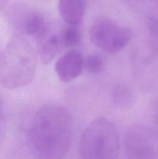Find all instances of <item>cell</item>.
Instances as JSON below:
<instances>
[{
    "label": "cell",
    "mask_w": 158,
    "mask_h": 159,
    "mask_svg": "<svg viewBox=\"0 0 158 159\" xmlns=\"http://www.w3.org/2000/svg\"><path fill=\"white\" fill-rule=\"evenodd\" d=\"M74 137L72 115L64 107L46 104L40 107L29 127V142L41 159H64Z\"/></svg>",
    "instance_id": "cell-1"
},
{
    "label": "cell",
    "mask_w": 158,
    "mask_h": 159,
    "mask_svg": "<svg viewBox=\"0 0 158 159\" xmlns=\"http://www.w3.org/2000/svg\"><path fill=\"white\" fill-rule=\"evenodd\" d=\"M37 69V54L32 45L19 34L9 39L2 52L0 66V84L14 90L29 85Z\"/></svg>",
    "instance_id": "cell-2"
},
{
    "label": "cell",
    "mask_w": 158,
    "mask_h": 159,
    "mask_svg": "<svg viewBox=\"0 0 158 159\" xmlns=\"http://www.w3.org/2000/svg\"><path fill=\"white\" fill-rule=\"evenodd\" d=\"M120 137L115 124L105 117L91 121L82 134L81 159H117Z\"/></svg>",
    "instance_id": "cell-3"
},
{
    "label": "cell",
    "mask_w": 158,
    "mask_h": 159,
    "mask_svg": "<svg viewBox=\"0 0 158 159\" xmlns=\"http://www.w3.org/2000/svg\"><path fill=\"white\" fill-rule=\"evenodd\" d=\"M131 30L108 16H99L92 22L89 39L93 45L107 54H116L129 43Z\"/></svg>",
    "instance_id": "cell-4"
},
{
    "label": "cell",
    "mask_w": 158,
    "mask_h": 159,
    "mask_svg": "<svg viewBox=\"0 0 158 159\" xmlns=\"http://www.w3.org/2000/svg\"><path fill=\"white\" fill-rule=\"evenodd\" d=\"M131 55L136 82L143 90L150 89L158 81V40L150 36L134 47Z\"/></svg>",
    "instance_id": "cell-5"
},
{
    "label": "cell",
    "mask_w": 158,
    "mask_h": 159,
    "mask_svg": "<svg viewBox=\"0 0 158 159\" xmlns=\"http://www.w3.org/2000/svg\"><path fill=\"white\" fill-rule=\"evenodd\" d=\"M124 146L127 159H158V131L143 124L125 130Z\"/></svg>",
    "instance_id": "cell-6"
},
{
    "label": "cell",
    "mask_w": 158,
    "mask_h": 159,
    "mask_svg": "<svg viewBox=\"0 0 158 159\" xmlns=\"http://www.w3.org/2000/svg\"><path fill=\"white\" fill-rule=\"evenodd\" d=\"M6 17L11 26L20 34L30 36L37 40L51 30L41 12L21 2L12 3L8 7Z\"/></svg>",
    "instance_id": "cell-7"
},
{
    "label": "cell",
    "mask_w": 158,
    "mask_h": 159,
    "mask_svg": "<svg viewBox=\"0 0 158 159\" xmlns=\"http://www.w3.org/2000/svg\"><path fill=\"white\" fill-rule=\"evenodd\" d=\"M85 57L78 51L71 49L57 60L55 71L63 82H70L78 77L84 69Z\"/></svg>",
    "instance_id": "cell-8"
},
{
    "label": "cell",
    "mask_w": 158,
    "mask_h": 159,
    "mask_svg": "<svg viewBox=\"0 0 158 159\" xmlns=\"http://www.w3.org/2000/svg\"><path fill=\"white\" fill-rule=\"evenodd\" d=\"M87 0H58V11L68 25L77 26L85 16Z\"/></svg>",
    "instance_id": "cell-9"
},
{
    "label": "cell",
    "mask_w": 158,
    "mask_h": 159,
    "mask_svg": "<svg viewBox=\"0 0 158 159\" xmlns=\"http://www.w3.org/2000/svg\"><path fill=\"white\" fill-rule=\"evenodd\" d=\"M62 47L60 34L53 32L52 30L38 40V54L42 63H50L60 53Z\"/></svg>",
    "instance_id": "cell-10"
},
{
    "label": "cell",
    "mask_w": 158,
    "mask_h": 159,
    "mask_svg": "<svg viewBox=\"0 0 158 159\" xmlns=\"http://www.w3.org/2000/svg\"><path fill=\"white\" fill-rule=\"evenodd\" d=\"M112 100L117 108L129 110L134 105L135 94L130 87L119 84L112 89Z\"/></svg>",
    "instance_id": "cell-11"
},
{
    "label": "cell",
    "mask_w": 158,
    "mask_h": 159,
    "mask_svg": "<svg viewBox=\"0 0 158 159\" xmlns=\"http://www.w3.org/2000/svg\"><path fill=\"white\" fill-rule=\"evenodd\" d=\"M60 36L63 47L70 50L78 46L81 40V34L77 26L68 25L64 26L60 31Z\"/></svg>",
    "instance_id": "cell-12"
},
{
    "label": "cell",
    "mask_w": 158,
    "mask_h": 159,
    "mask_svg": "<svg viewBox=\"0 0 158 159\" xmlns=\"http://www.w3.org/2000/svg\"><path fill=\"white\" fill-rule=\"evenodd\" d=\"M84 68L91 74H99L104 69V61L102 57L97 54H89L85 57Z\"/></svg>",
    "instance_id": "cell-13"
},
{
    "label": "cell",
    "mask_w": 158,
    "mask_h": 159,
    "mask_svg": "<svg viewBox=\"0 0 158 159\" xmlns=\"http://www.w3.org/2000/svg\"><path fill=\"white\" fill-rule=\"evenodd\" d=\"M147 1H149V0H127V2L132 6H133L135 8H137V9H140L143 6H145Z\"/></svg>",
    "instance_id": "cell-14"
},
{
    "label": "cell",
    "mask_w": 158,
    "mask_h": 159,
    "mask_svg": "<svg viewBox=\"0 0 158 159\" xmlns=\"http://www.w3.org/2000/svg\"><path fill=\"white\" fill-rule=\"evenodd\" d=\"M5 130V115L3 112V108H0V141L3 136Z\"/></svg>",
    "instance_id": "cell-15"
},
{
    "label": "cell",
    "mask_w": 158,
    "mask_h": 159,
    "mask_svg": "<svg viewBox=\"0 0 158 159\" xmlns=\"http://www.w3.org/2000/svg\"><path fill=\"white\" fill-rule=\"evenodd\" d=\"M154 120H155V124H156V130L158 131V103L156 104V108L154 110Z\"/></svg>",
    "instance_id": "cell-16"
},
{
    "label": "cell",
    "mask_w": 158,
    "mask_h": 159,
    "mask_svg": "<svg viewBox=\"0 0 158 159\" xmlns=\"http://www.w3.org/2000/svg\"><path fill=\"white\" fill-rule=\"evenodd\" d=\"M10 0H0V10L3 9L9 3Z\"/></svg>",
    "instance_id": "cell-17"
},
{
    "label": "cell",
    "mask_w": 158,
    "mask_h": 159,
    "mask_svg": "<svg viewBox=\"0 0 158 159\" xmlns=\"http://www.w3.org/2000/svg\"><path fill=\"white\" fill-rule=\"evenodd\" d=\"M2 52H3V51H2L1 48H0V66H1V63H2Z\"/></svg>",
    "instance_id": "cell-18"
},
{
    "label": "cell",
    "mask_w": 158,
    "mask_h": 159,
    "mask_svg": "<svg viewBox=\"0 0 158 159\" xmlns=\"http://www.w3.org/2000/svg\"><path fill=\"white\" fill-rule=\"evenodd\" d=\"M3 107V102H2V99L1 96H0V108H2Z\"/></svg>",
    "instance_id": "cell-19"
},
{
    "label": "cell",
    "mask_w": 158,
    "mask_h": 159,
    "mask_svg": "<svg viewBox=\"0 0 158 159\" xmlns=\"http://www.w3.org/2000/svg\"><path fill=\"white\" fill-rule=\"evenodd\" d=\"M152 1H153V2H156V4L158 5V0H152Z\"/></svg>",
    "instance_id": "cell-20"
}]
</instances>
